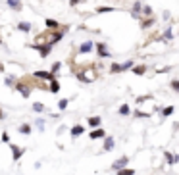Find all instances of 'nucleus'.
I'll return each instance as SVG.
<instances>
[{
	"instance_id": "10",
	"label": "nucleus",
	"mask_w": 179,
	"mask_h": 175,
	"mask_svg": "<svg viewBox=\"0 0 179 175\" xmlns=\"http://www.w3.org/2000/svg\"><path fill=\"white\" fill-rule=\"evenodd\" d=\"M19 131H21V133H29V131H31V129H29V127H27V125H23V127H19Z\"/></svg>"
},
{
	"instance_id": "12",
	"label": "nucleus",
	"mask_w": 179,
	"mask_h": 175,
	"mask_svg": "<svg viewBox=\"0 0 179 175\" xmlns=\"http://www.w3.org/2000/svg\"><path fill=\"white\" fill-rule=\"evenodd\" d=\"M171 112H173V108H171V106H170V108H166V110H164V115H170Z\"/></svg>"
},
{
	"instance_id": "4",
	"label": "nucleus",
	"mask_w": 179,
	"mask_h": 175,
	"mask_svg": "<svg viewBox=\"0 0 179 175\" xmlns=\"http://www.w3.org/2000/svg\"><path fill=\"white\" fill-rule=\"evenodd\" d=\"M89 123H91L93 127H96L98 123H100V118H91V121H89Z\"/></svg>"
},
{
	"instance_id": "9",
	"label": "nucleus",
	"mask_w": 179,
	"mask_h": 175,
	"mask_svg": "<svg viewBox=\"0 0 179 175\" xmlns=\"http://www.w3.org/2000/svg\"><path fill=\"white\" fill-rule=\"evenodd\" d=\"M33 108L37 110V112H41V110H44V106H43V104H35V106H33Z\"/></svg>"
},
{
	"instance_id": "7",
	"label": "nucleus",
	"mask_w": 179,
	"mask_h": 175,
	"mask_svg": "<svg viewBox=\"0 0 179 175\" xmlns=\"http://www.w3.org/2000/svg\"><path fill=\"white\" fill-rule=\"evenodd\" d=\"M118 175H133L131 169H122V171H118Z\"/></svg>"
},
{
	"instance_id": "5",
	"label": "nucleus",
	"mask_w": 179,
	"mask_h": 175,
	"mask_svg": "<svg viewBox=\"0 0 179 175\" xmlns=\"http://www.w3.org/2000/svg\"><path fill=\"white\" fill-rule=\"evenodd\" d=\"M119 114H123V115H125V114H129V106H125V104H123L122 108H119Z\"/></svg>"
},
{
	"instance_id": "11",
	"label": "nucleus",
	"mask_w": 179,
	"mask_h": 175,
	"mask_svg": "<svg viewBox=\"0 0 179 175\" xmlns=\"http://www.w3.org/2000/svg\"><path fill=\"white\" fill-rule=\"evenodd\" d=\"M19 29H21V31H27L29 25H27V23H19Z\"/></svg>"
},
{
	"instance_id": "6",
	"label": "nucleus",
	"mask_w": 179,
	"mask_h": 175,
	"mask_svg": "<svg viewBox=\"0 0 179 175\" xmlns=\"http://www.w3.org/2000/svg\"><path fill=\"white\" fill-rule=\"evenodd\" d=\"M39 52H41V56H48L50 48H48V46H43V50H39Z\"/></svg>"
},
{
	"instance_id": "2",
	"label": "nucleus",
	"mask_w": 179,
	"mask_h": 175,
	"mask_svg": "<svg viewBox=\"0 0 179 175\" xmlns=\"http://www.w3.org/2000/svg\"><path fill=\"white\" fill-rule=\"evenodd\" d=\"M100 137H104L102 129H96V131H93V133H91V139H100Z\"/></svg>"
},
{
	"instance_id": "1",
	"label": "nucleus",
	"mask_w": 179,
	"mask_h": 175,
	"mask_svg": "<svg viewBox=\"0 0 179 175\" xmlns=\"http://www.w3.org/2000/svg\"><path fill=\"white\" fill-rule=\"evenodd\" d=\"M35 77H44V79H48V81H52V79H54V75H52V73H46V71H37Z\"/></svg>"
},
{
	"instance_id": "3",
	"label": "nucleus",
	"mask_w": 179,
	"mask_h": 175,
	"mask_svg": "<svg viewBox=\"0 0 179 175\" xmlns=\"http://www.w3.org/2000/svg\"><path fill=\"white\" fill-rule=\"evenodd\" d=\"M50 89H52L54 92H58V89H60V85H58V81H54V79H52V81H50Z\"/></svg>"
},
{
	"instance_id": "8",
	"label": "nucleus",
	"mask_w": 179,
	"mask_h": 175,
	"mask_svg": "<svg viewBox=\"0 0 179 175\" xmlns=\"http://www.w3.org/2000/svg\"><path fill=\"white\" fill-rule=\"evenodd\" d=\"M46 25H48V27H58V23H56V21H52V19L46 21Z\"/></svg>"
}]
</instances>
